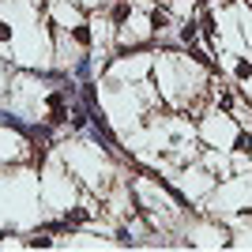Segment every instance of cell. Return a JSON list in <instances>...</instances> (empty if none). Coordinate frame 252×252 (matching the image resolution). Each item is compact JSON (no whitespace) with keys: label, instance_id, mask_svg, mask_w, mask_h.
Listing matches in <instances>:
<instances>
[{"label":"cell","instance_id":"obj_6","mask_svg":"<svg viewBox=\"0 0 252 252\" xmlns=\"http://www.w3.org/2000/svg\"><path fill=\"white\" fill-rule=\"evenodd\" d=\"M233 147L241 151V155H249V151H252V139H249V132H237V139H233Z\"/></svg>","mask_w":252,"mask_h":252},{"label":"cell","instance_id":"obj_2","mask_svg":"<svg viewBox=\"0 0 252 252\" xmlns=\"http://www.w3.org/2000/svg\"><path fill=\"white\" fill-rule=\"evenodd\" d=\"M166 27H169V11H151V31H155V34H162V31H166Z\"/></svg>","mask_w":252,"mask_h":252},{"label":"cell","instance_id":"obj_9","mask_svg":"<svg viewBox=\"0 0 252 252\" xmlns=\"http://www.w3.org/2000/svg\"><path fill=\"white\" fill-rule=\"evenodd\" d=\"M200 31L203 34H215V15H203V19H200Z\"/></svg>","mask_w":252,"mask_h":252},{"label":"cell","instance_id":"obj_5","mask_svg":"<svg viewBox=\"0 0 252 252\" xmlns=\"http://www.w3.org/2000/svg\"><path fill=\"white\" fill-rule=\"evenodd\" d=\"M53 237H45V233H34V237H27V249H49Z\"/></svg>","mask_w":252,"mask_h":252},{"label":"cell","instance_id":"obj_3","mask_svg":"<svg viewBox=\"0 0 252 252\" xmlns=\"http://www.w3.org/2000/svg\"><path fill=\"white\" fill-rule=\"evenodd\" d=\"M128 19H132V4H128V0H121V4L113 8V23L121 27V23H128Z\"/></svg>","mask_w":252,"mask_h":252},{"label":"cell","instance_id":"obj_4","mask_svg":"<svg viewBox=\"0 0 252 252\" xmlns=\"http://www.w3.org/2000/svg\"><path fill=\"white\" fill-rule=\"evenodd\" d=\"M181 38H185V42H196V38H200V23H196V19H192V23H185V27H181Z\"/></svg>","mask_w":252,"mask_h":252},{"label":"cell","instance_id":"obj_1","mask_svg":"<svg viewBox=\"0 0 252 252\" xmlns=\"http://www.w3.org/2000/svg\"><path fill=\"white\" fill-rule=\"evenodd\" d=\"M87 219H91V211H87V207H75V211H68V215H64V226L72 230V226H83Z\"/></svg>","mask_w":252,"mask_h":252},{"label":"cell","instance_id":"obj_8","mask_svg":"<svg viewBox=\"0 0 252 252\" xmlns=\"http://www.w3.org/2000/svg\"><path fill=\"white\" fill-rule=\"evenodd\" d=\"M237 79H252V64L249 61H237Z\"/></svg>","mask_w":252,"mask_h":252},{"label":"cell","instance_id":"obj_11","mask_svg":"<svg viewBox=\"0 0 252 252\" xmlns=\"http://www.w3.org/2000/svg\"><path fill=\"white\" fill-rule=\"evenodd\" d=\"M0 42H11V27L8 23H0Z\"/></svg>","mask_w":252,"mask_h":252},{"label":"cell","instance_id":"obj_10","mask_svg":"<svg viewBox=\"0 0 252 252\" xmlns=\"http://www.w3.org/2000/svg\"><path fill=\"white\" fill-rule=\"evenodd\" d=\"M219 109H233V94H219Z\"/></svg>","mask_w":252,"mask_h":252},{"label":"cell","instance_id":"obj_7","mask_svg":"<svg viewBox=\"0 0 252 252\" xmlns=\"http://www.w3.org/2000/svg\"><path fill=\"white\" fill-rule=\"evenodd\" d=\"M72 38H75L79 45H91V31H87V27H75V31H72Z\"/></svg>","mask_w":252,"mask_h":252}]
</instances>
